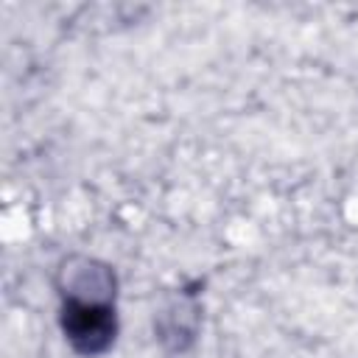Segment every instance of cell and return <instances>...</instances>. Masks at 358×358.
<instances>
[{"mask_svg": "<svg viewBox=\"0 0 358 358\" xmlns=\"http://www.w3.org/2000/svg\"><path fill=\"white\" fill-rule=\"evenodd\" d=\"M62 330L76 352L81 355H101L112 347L117 333L115 308L109 299L98 296H76L70 294L62 305Z\"/></svg>", "mask_w": 358, "mask_h": 358, "instance_id": "6da1fadb", "label": "cell"}]
</instances>
